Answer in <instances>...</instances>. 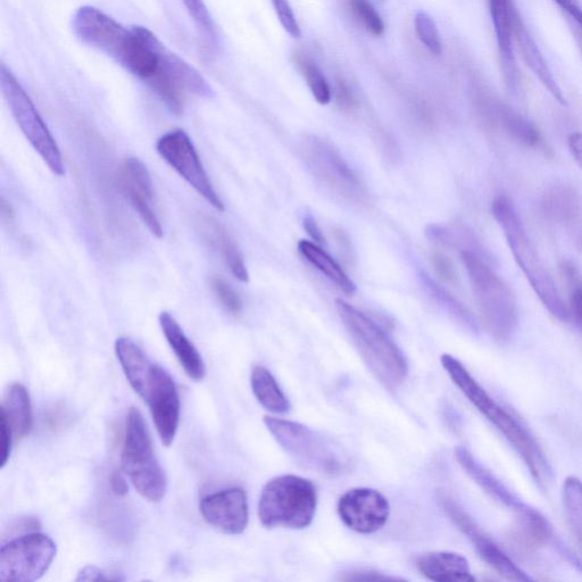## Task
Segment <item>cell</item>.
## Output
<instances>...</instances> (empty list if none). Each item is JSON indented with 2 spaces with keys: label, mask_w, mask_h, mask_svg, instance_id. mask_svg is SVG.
Masks as SVG:
<instances>
[{
  "label": "cell",
  "mask_w": 582,
  "mask_h": 582,
  "mask_svg": "<svg viewBox=\"0 0 582 582\" xmlns=\"http://www.w3.org/2000/svg\"><path fill=\"white\" fill-rule=\"evenodd\" d=\"M115 353L130 386L147 403L163 445L170 447L180 421V397L172 377L129 338L116 340Z\"/></svg>",
  "instance_id": "6da1fadb"
},
{
  "label": "cell",
  "mask_w": 582,
  "mask_h": 582,
  "mask_svg": "<svg viewBox=\"0 0 582 582\" xmlns=\"http://www.w3.org/2000/svg\"><path fill=\"white\" fill-rule=\"evenodd\" d=\"M440 362L455 386L490 423L494 424L520 455L536 484L542 489H547L551 482L552 470L542 447L531 432L504 407L496 403L454 356L444 354L440 357Z\"/></svg>",
  "instance_id": "7a4b0ae2"
},
{
  "label": "cell",
  "mask_w": 582,
  "mask_h": 582,
  "mask_svg": "<svg viewBox=\"0 0 582 582\" xmlns=\"http://www.w3.org/2000/svg\"><path fill=\"white\" fill-rule=\"evenodd\" d=\"M494 218L500 223L504 235L532 289L554 318L562 322L572 320L569 306L564 303L555 282L542 259H540L520 216L509 197L504 195L494 199L492 205Z\"/></svg>",
  "instance_id": "3957f363"
},
{
  "label": "cell",
  "mask_w": 582,
  "mask_h": 582,
  "mask_svg": "<svg viewBox=\"0 0 582 582\" xmlns=\"http://www.w3.org/2000/svg\"><path fill=\"white\" fill-rule=\"evenodd\" d=\"M337 310L354 344L371 372L390 389L402 386L409 376V364L387 332L367 314L337 299Z\"/></svg>",
  "instance_id": "277c9868"
},
{
  "label": "cell",
  "mask_w": 582,
  "mask_h": 582,
  "mask_svg": "<svg viewBox=\"0 0 582 582\" xmlns=\"http://www.w3.org/2000/svg\"><path fill=\"white\" fill-rule=\"evenodd\" d=\"M461 259L489 334L498 342H507L517 330L519 321L517 299L511 288L497 276L481 255L462 251Z\"/></svg>",
  "instance_id": "5b68a950"
},
{
  "label": "cell",
  "mask_w": 582,
  "mask_h": 582,
  "mask_svg": "<svg viewBox=\"0 0 582 582\" xmlns=\"http://www.w3.org/2000/svg\"><path fill=\"white\" fill-rule=\"evenodd\" d=\"M318 506L317 488L310 480L287 475L274 478L262 490L259 518L268 529H305Z\"/></svg>",
  "instance_id": "8992f818"
},
{
  "label": "cell",
  "mask_w": 582,
  "mask_h": 582,
  "mask_svg": "<svg viewBox=\"0 0 582 582\" xmlns=\"http://www.w3.org/2000/svg\"><path fill=\"white\" fill-rule=\"evenodd\" d=\"M266 428L287 454L305 468L326 476H339L348 468L342 448L302 423L264 417Z\"/></svg>",
  "instance_id": "52a82bcc"
},
{
  "label": "cell",
  "mask_w": 582,
  "mask_h": 582,
  "mask_svg": "<svg viewBox=\"0 0 582 582\" xmlns=\"http://www.w3.org/2000/svg\"><path fill=\"white\" fill-rule=\"evenodd\" d=\"M122 468L137 492L151 502H161L168 479L157 461L143 415L131 407L122 451Z\"/></svg>",
  "instance_id": "ba28073f"
},
{
  "label": "cell",
  "mask_w": 582,
  "mask_h": 582,
  "mask_svg": "<svg viewBox=\"0 0 582 582\" xmlns=\"http://www.w3.org/2000/svg\"><path fill=\"white\" fill-rule=\"evenodd\" d=\"M0 86H2L5 101L24 137L47 164L49 170L58 177L64 176L63 157L56 140L27 91L4 64L0 69Z\"/></svg>",
  "instance_id": "9c48e42d"
},
{
  "label": "cell",
  "mask_w": 582,
  "mask_h": 582,
  "mask_svg": "<svg viewBox=\"0 0 582 582\" xmlns=\"http://www.w3.org/2000/svg\"><path fill=\"white\" fill-rule=\"evenodd\" d=\"M72 27L76 36L90 47L126 66L138 45L137 33L128 30L111 16L93 6H83L74 14Z\"/></svg>",
  "instance_id": "30bf717a"
},
{
  "label": "cell",
  "mask_w": 582,
  "mask_h": 582,
  "mask_svg": "<svg viewBox=\"0 0 582 582\" xmlns=\"http://www.w3.org/2000/svg\"><path fill=\"white\" fill-rule=\"evenodd\" d=\"M301 151L314 176L334 193L349 202H367V188L334 146L326 140L310 137L305 140Z\"/></svg>",
  "instance_id": "8fae6325"
},
{
  "label": "cell",
  "mask_w": 582,
  "mask_h": 582,
  "mask_svg": "<svg viewBox=\"0 0 582 582\" xmlns=\"http://www.w3.org/2000/svg\"><path fill=\"white\" fill-rule=\"evenodd\" d=\"M56 556L51 537L39 532L15 538L0 550V581L32 582L45 576Z\"/></svg>",
  "instance_id": "7c38bea8"
},
{
  "label": "cell",
  "mask_w": 582,
  "mask_h": 582,
  "mask_svg": "<svg viewBox=\"0 0 582 582\" xmlns=\"http://www.w3.org/2000/svg\"><path fill=\"white\" fill-rule=\"evenodd\" d=\"M156 151L206 202L214 209L224 211L222 199L216 193L194 144L184 130L165 133L157 141Z\"/></svg>",
  "instance_id": "4fadbf2b"
},
{
  "label": "cell",
  "mask_w": 582,
  "mask_h": 582,
  "mask_svg": "<svg viewBox=\"0 0 582 582\" xmlns=\"http://www.w3.org/2000/svg\"><path fill=\"white\" fill-rule=\"evenodd\" d=\"M443 509L454 525L459 528L463 535L467 536L477 553L490 568H493L498 575L507 580L528 582L532 579L525 571H522L515 564L510 556H507L502 548L495 544L492 538H489L473 521L462 507L457 505L450 497L440 498Z\"/></svg>",
  "instance_id": "5bb4252c"
},
{
  "label": "cell",
  "mask_w": 582,
  "mask_h": 582,
  "mask_svg": "<svg viewBox=\"0 0 582 582\" xmlns=\"http://www.w3.org/2000/svg\"><path fill=\"white\" fill-rule=\"evenodd\" d=\"M337 511L347 528L370 535L384 528L389 519L390 505L378 490L359 487L340 497Z\"/></svg>",
  "instance_id": "9a60e30c"
},
{
  "label": "cell",
  "mask_w": 582,
  "mask_h": 582,
  "mask_svg": "<svg viewBox=\"0 0 582 582\" xmlns=\"http://www.w3.org/2000/svg\"><path fill=\"white\" fill-rule=\"evenodd\" d=\"M120 184L149 231L162 238L163 228L155 210L153 182L147 166L136 157H129L121 165Z\"/></svg>",
  "instance_id": "2e32d148"
},
{
  "label": "cell",
  "mask_w": 582,
  "mask_h": 582,
  "mask_svg": "<svg viewBox=\"0 0 582 582\" xmlns=\"http://www.w3.org/2000/svg\"><path fill=\"white\" fill-rule=\"evenodd\" d=\"M199 509L204 520L223 534L241 535L248 526V502L243 488L234 487L207 495Z\"/></svg>",
  "instance_id": "e0dca14e"
},
{
  "label": "cell",
  "mask_w": 582,
  "mask_h": 582,
  "mask_svg": "<svg viewBox=\"0 0 582 582\" xmlns=\"http://www.w3.org/2000/svg\"><path fill=\"white\" fill-rule=\"evenodd\" d=\"M140 30L159 55L163 71L176 83L182 93L188 91V93L207 98L214 96L212 87L201 73L188 64L184 58L171 52L151 30L144 27H140Z\"/></svg>",
  "instance_id": "ac0fdd59"
},
{
  "label": "cell",
  "mask_w": 582,
  "mask_h": 582,
  "mask_svg": "<svg viewBox=\"0 0 582 582\" xmlns=\"http://www.w3.org/2000/svg\"><path fill=\"white\" fill-rule=\"evenodd\" d=\"M488 3L498 49H500L506 86L514 94L518 89V69L513 49L515 8L511 0H488Z\"/></svg>",
  "instance_id": "d6986e66"
},
{
  "label": "cell",
  "mask_w": 582,
  "mask_h": 582,
  "mask_svg": "<svg viewBox=\"0 0 582 582\" xmlns=\"http://www.w3.org/2000/svg\"><path fill=\"white\" fill-rule=\"evenodd\" d=\"M455 457L462 469L467 472V475L493 500L517 514L527 509L529 505L523 503L512 490L507 488L500 479H497L492 472L486 469L467 448L457 447Z\"/></svg>",
  "instance_id": "ffe728a7"
},
{
  "label": "cell",
  "mask_w": 582,
  "mask_h": 582,
  "mask_svg": "<svg viewBox=\"0 0 582 582\" xmlns=\"http://www.w3.org/2000/svg\"><path fill=\"white\" fill-rule=\"evenodd\" d=\"M415 567L422 576L436 582H472L470 564L465 557L454 552H430L415 559Z\"/></svg>",
  "instance_id": "44dd1931"
},
{
  "label": "cell",
  "mask_w": 582,
  "mask_h": 582,
  "mask_svg": "<svg viewBox=\"0 0 582 582\" xmlns=\"http://www.w3.org/2000/svg\"><path fill=\"white\" fill-rule=\"evenodd\" d=\"M160 324L166 342L176 354L187 376L195 381L203 380L206 376L203 357L195 345L190 342L177 320L172 317L171 313L163 312L160 315Z\"/></svg>",
  "instance_id": "7402d4cb"
},
{
  "label": "cell",
  "mask_w": 582,
  "mask_h": 582,
  "mask_svg": "<svg viewBox=\"0 0 582 582\" xmlns=\"http://www.w3.org/2000/svg\"><path fill=\"white\" fill-rule=\"evenodd\" d=\"M514 37L517 38L523 60L530 70L535 73V76L550 91L557 102L567 105V99H565L559 83L555 80L550 66L546 63L536 41L531 37L517 10L514 11Z\"/></svg>",
  "instance_id": "603a6c76"
},
{
  "label": "cell",
  "mask_w": 582,
  "mask_h": 582,
  "mask_svg": "<svg viewBox=\"0 0 582 582\" xmlns=\"http://www.w3.org/2000/svg\"><path fill=\"white\" fill-rule=\"evenodd\" d=\"M542 211L548 220L571 227L582 214V197L565 184H556L545 191Z\"/></svg>",
  "instance_id": "cb8c5ba5"
},
{
  "label": "cell",
  "mask_w": 582,
  "mask_h": 582,
  "mask_svg": "<svg viewBox=\"0 0 582 582\" xmlns=\"http://www.w3.org/2000/svg\"><path fill=\"white\" fill-rule=\"evenodd\" d=\"M487 116L517 143L527 147H538L542 144V137L535 124L512 107L500 102L489 104Z\"/></svg>",
  "instance_id": "d4e9b609"
},
{
  "label": "cell",
  "mask_w": 582,
  "mask_h": 582,
  "mask_svg": "<svg viewBox=\"0 0 582 582\" xmlns=\"http://www.w3.org/2000/svg\"><path fill=\"white\" fill-rule=\"evenodd\" d=\"M0 417L13 431L15 442L27 437L33 427L32 406L26 387L13 384L6 390Z\"/></svg>",
  "instance_id": "484cf974"
},
{
  "label": "cell",
  "mask_w": 582,
  "mask_h": 582,
  "mask_svg": "<svg viewBox=\"0 0 582 582\" xmlns=\"http://www.w3.org/2000/svg\"><path fill=\"white\" fill-rule=\"evenodd\" d=\"M202 230L206 239L220 253L234 277L241 282H248L249 274L244 256L226 228L214 219L204 218Z\"/></svg>",
  "instance_id": "4316f807"
},
{
  "label": "cell",
  "mask_w": 582,
  "mask_h": 582,
  "mask_svg": "<svg viewBox=\"0 0 582 582\" xmlns=\"http://www.w3.org/2000/svg\"><path fill=\"white\" fill-rule=\"evenodd\" d=\"M514 542L528 551L545 546L553 537L551 523L531 506L517 514V523L512 530Z\"/></svg>",
  "instance_id": "83f0119b"
},
{
  "label": "cell",
  "mask_w": 582,
  "mask_h": 582,
  "mask_svg": "<svg viewBox=\"0 0 582 582\" xmlns=\"http://www.w3.org/2000/svg\"><path fill=\"white\" fill-rule=\"evenodd\" d=\"M298 251L307 261L324 274L331 282L346 295H353L356 291L354 282L347 276L342 266L320 247L311 241L301 240L298 243Z\"/></svg>",
  "instance_id": "f1b7e54d"
},
{
  "label": "cell",
  "mask_w": 582,
  "mask_h": 582,
  "mask_svg": "<svg viewBox=\"0 0 582 582\" xmlns=\"http://www.w3.org/2000/svg\"><path fill=\"white\" fill-rule=\"evenodd\" d=\"M251 384L257 401L265 410L276 414L289 412L288 398L268 369L256 365L252 371Z\"/></svg>",
  "instance_id": "f546056e"
},
{
  "label": "cell",
  "mask_w": 582,
  "mask_h": 582,
  "mask_svg": "<svg viewBox=\"0 0 582 582\" xmlns=\"http://www.w3.org/2000/svg\"><path fill=\"white\" fill-rule=\"evenodd\" d=\"M562 494L565 518L582 557V481L568 477L564 481Z\"/></svg>",
  "instance_id": "4dcf8cb0"
},
{
  "label": "cell",
  "mask_w": 582,
  "mask_h": 582,
  "mask_svg": "<svg viewBox=\"0 0 582 582\" xmlns=\"http://www.w3.org/2000/svg\"><path fill=\"white\" fill-rule=\"evenodd\" d=\"M421 280L424 287L429 291V294L436 299L439 305H442L465 328L472 332L478 331V323L475 317H473L459 299L448 293L447 290L440 287L435 281H432L426 273L421 274Z\"/></svg>",
  "instance_id": "1f68e13d"
},
{
  "label": "cell",
  "mask_w": 582,
  "mask_h": 582,
  "mask_svg": "<svg viewBox=\"0 0 582 582\" xmlns=\"http://www.w3.org/2000/svg\"><path fill=\"white\" fill-rule=\"evenodd\" d=\"M295 60L298 69L304 74L307 86H309L315 101L321 105L329 104L331 101V88L317 63L304 54H297Z\"/></svg>",
  "instance_id": "d6a6232c"
},
{
  "label": "cell",
  "mask_w": 582,
  "mask_h": 582,
  "mask_svg": "<svg viewBox=\"0 0 582 582\" xmlns=\"http://www.w3.org/2000/svg\"><path fill=\"white\" fill-rule=\"evenodd\" d=\"M348 10L372 36L384 35L385 23L369 0H347Z\"/></svg>",
  "instance_id": "836d02e7"
},
{
  "label": "cell",
  "mask_w": 582,
  "mask_h": 582,
  "mask_svg": "<svg viewBox=\"0 0 582 582\" xmlns=\"http://www.w3.org/2000/svg\"><path fill=\"white\" fill-rule=\"evenodd\" d=\"M414 29L421 44L436 56L442 54L443 46L440 41L438 28L434 19L427 13L419 12L415 15Z\"/></svg>",
  "instance_id": "e575fe53"
},
{
  "label": "cell",
  "mask_w": 582,
  "mask_h": 582,
  "mask_svg": "<svg viewBox=\"0 0 582 582\" xmlns=\"http://www.w3.org/2000/svg\"><path fill=\"white\" fill-rule=\"evenodd\" d=\"M562 271L570 286V313L582 328V278L579 271L569 262L562 265Z\"/></svg>",
  "instance_id": "d590c367"
},
{
  "label": "cell",
  "mask_w": 582,
  "mask_h": 582,
  "mask_svg": "<svg viewBox=\"0 0 582 582\" xmlns=\"http://www.w3.org/2000/svg\"><path fill=\"white\" fill-rule=\"evenodd\" d=\"M211 287L220 304L229 313L238 315L243 312V301H241L239 294L227 280L214 276L211 279Z\"/></svg>",
  "instance_id": "8d00e7d4"
},
{
  "label": "cell",
  "mask_w": 582,
  "mask_h": 582,
  "mask_svg": "<svg viewBox=\"0 0 582 582\" xmlns=\"http://www.w3.org/2000/svg\"><path fill=\"white\" fill-rule=\"evenodd\" d=\"M182 2H184L188 13L197 24V27L202 29L207 35L213 36L215 32L214 22L204 0H182Z\"/></svg>",
  "instance_id": "74e56055"
},
{
  "label": "cell",
  "mask_w": 582,
  "mask_h": 582,
  "mask_svg": "<svg viewBox=\"0 0 582 582\" xmlns=\"http://www.w3.org/2000/svg\"><path fill=\"white\" fill-rule=\"evenodd\" d=\"M272 3L281 26L284 27L291 37L301 38V28H299L293 8L289 5L288 0H272Z\"/></svg>",
  "instance_id": "f35d334b"
},
{
  "label": "cell",
  "mask_w": 582,
  "mask_h": 582,
  "mask_svg": "<svg viewBox=\"0 0 582 582\" xmlns=\"http://www.w3.org/2000/svg\"><path fill=\"white\" fill-rule=\"evenodd\" d=\"M432 268H434L438 278L442 279L447 284H455L457 281V274L455 266L450 257L443 253H435L431 257Z\"/></svg>",
  "instance_id": "ab89813d"
},
{
  "label": "cell",
  "mask_w": 582,
  "mask_h": 582,
  "mask_svg": "<svg viewBox=\"0 0 582 582\" xmlns=\"http://www.w3.org/2000/svg\"><path fill=\"white\" fill-rule=\"evenodd\" d=\"M14 442L15 439L11 427L8 426L5 418L0 417V457H2V460H0V467H2V469L11 459Z\"/></svg>",
  "instance_id": "60d3db41"
},
{
  "label": "cell",
  "mask_w": 582,
  "mask_h": 582,
  "mask_svg": "<svg viewBox=\"0 0 582 582\" xmlns=\"http://www.w3.org/2000/svg\"><path fill=\"white\" fill-rule=\"evenodd\" d=\"M335 95L336 102L340 110L345 112H352L357 107V102L353 91L351 88H349L347 82L343 79H339L337 81Z\"/></svg>",
  "instance_id": "b9f144b4"
},
{
  "label": "cell",
  "mask_w": 582,
  "mask_h": 582,
  "mask_svg": "<svg viewBox=\"0 0 582 582\" xmlns=\"http://www.w3.org/2000/svg\"><path fill=\"white\" fill-rule=\"evenodd\" d=\"M554 2L561 7L562 11L567 13L582 33V10L578 0H554Z\"/></svg>",
  "instance_id": "7bdbcfd3"
},
{
  "label": "cell",
  "mask_w": 582,
  "mask_h": 582,
  "mask_svg": "<svg viewBox=\"0 0 582 582\" xmlns=\"http://www.w3.org/2000/svg\"><path fill=\"white\" fill-rule=\"evenodd\" d=\"M343 580H346V581H395V580H401V579L396 578V577L386 576V575H384V573H380L377 571L360 570V571H355V572L349 573V575L347 577L343 578Z\"/></svg>",
  "instance_id": "ee69618b"
},
{
  "label": "cell",
  "mask_w": 582,
  "mask_h": 582,
  "mask_svg": "<svg viewBox=\"0 0 582 582\" xmlns=\"http://www.w3.org/2000/svg\"><path fill=\"white\" fill-rule=\"evenodd\" d=\"M303 224L304 229L307 232V235L311 237L315 244L323 245L324 243H326V237H324L323 232L318 226L317 221H315L311 214H307L304 216Z\"/></svg>",
  "instance_id": "f6af8a7d"
},
{
  "label": "cell",
  "mask_w": 582,
  "mask_h": 582,
  "mask_svg": "<svg viewBox=\"0 0 582 582\" xmlns=\"http://www.w3.org/2000/svg\"><path fill=\"white\" fill-rule=\"evenodd\" d=\"M336 243L338 245L340 253L345 257L346 262L353 261V248L351 244V240H349L348 236L345 234V231L342 229H336L334 232Z\"/></svg>",
  "instance_id": "bcb514c9"
},
{
  "label": "cell",
  "mask_w": 582,
  "mask_h": 582,
  "mask_svg": "<svg viewBox=\"0 0 582 582\" xmlns=\"http://www.w3.org/2000/svg\"><path fill=\"white\" fill-rule=\"evenodd\" d=\"M111 580V577H107L106 573L95 565H88V567L83 568L79 573L76 581H106Z\"/></svg>",
  "instance_id": "7dc6e473"
},
{
  "label": "cell",
  "mask_w": 582,
  "mask_h": 582,
  "mask_svg": "<svg viewBox=\"0 0 582 582\" xmlns=\"http://www.w3.org/2000/svg\"><path fill=\"white\" fill-rule=\"evenodd\" d=\"M111 489L116 496H126L129 492L127 479L121 472L115 471L111 477Z\"/></svg>",
  "instance_id": "c3c4849f"
},
{
  "label": "cell",
  "mask_w": 582,
  "mask_h": 582,
  "mask_svg": "<svg viewBox=\"0 0 582 582\" xmlns=\"http://www.w3.org/2000/svg\"><path fill=\"white\" fill-rule=\"evenodd\" d=\"M569 147L571 154L575 157L576 162L582 169V133L575 132L569 138Z\"/></svg>",
  "instance_id": "681fc988"
},
{
  "label": "cell",
  "mask_w": 582,
  "mask_h": 582,
  "mask_svg": "<svg viewBox=\"0 0 582 582\" xmlns=\"http://www.w3.org/2000/svg\"><path fill=\"white\" fill-rule=\"evenodd\" d=\"M572 231L573 241H575V246L577 251L582 254V214L580 218L572 224L570 227Z\"/></svg>",
  "instance_id": "f907efd6"
}]
</instances>
